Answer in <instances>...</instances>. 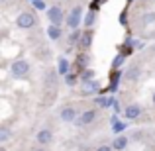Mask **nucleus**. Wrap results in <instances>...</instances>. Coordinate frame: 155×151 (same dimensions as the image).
Wrapping results in <instances>:
<instances>
[{
	"instance_id": "10",
	"label": "nucleus",
	"mask_w": 155,
	"mask_h": 151,
	"mask_svg": "<svg viewBox=\"0 0 155 151\" xmlns=\"http://www.w3.org/2000/svg\"><path fill=\"white\" fill-rule=\"evenodd\" d=\"M47 35H49L51 39H59V38H61L59 26H49V28H47Z\"/></svg>"
},
{
	"instance_id": "7",
	"label": "nucleus",
	"mask_w": 155,
	"mask_h": 151,
	"mask_svg": "<svg viewBox=\"0 0 155 151\" xmlns=\"http://www.w3.org/2000/svg\"><path fill=\"white\" fill-rule=\"evenodd\" d=\"M51 140H53V133L49 132V130H41V132L38 133V141L41 145H47V143H51Z\"/></svg>"
},
{
	"instance_id": "14",
	"label": "nucleus",
	"mask_w": 155,
	"mask_h": 151,
	"mask_svg": "<svg viewBox=\"0 0 155 151\" xmlns=\"http://www.w3.org/2000/svg\"><path fill=\"white\" fill-rule=\"evenodd\" d=\"M155 22V14H145L143 16V24H151Z\"/></svg>"
},
{
	"instance_id": "27",
	"label": "nucleus",
	"mask_w": 155,
	"mask_h": 151,
	"mask_svg": "<svg viewBox=\"0 0 155 151\" xmlns=\"http://www.w3.org/2000/svg\"><path fill=\"white\" fill-rule=\"evenodd\" d=\"M153 49H155V47H153Z\"/></svg>"
},
{
	"instance_id": "12",
	"label": "nucleus",
	"mask_w": 155,
	"mask_h": 151,
	"mask_svg": "<svg viewBox=\"0 0 155 151\" xmlns=\"http://www.w3.org/2000/svg\"><path fill=\"white\" fill-rule=\"evenodd\" d=\"M91 39H92V34H84L83 35V45L88 47V45H91Z\"/></svg>"
},
{
	"instance_id": "5",
	"label": "nucleus",
	"mask_w": 155,
	"mask_h": 151,
	"mask_svg": "<svg viewBox=\"0 0 155 151\" xmlns=\"http://www.w3.org/2000/svg\"><path fill=\"white\" fill-rule=\"evenodd\" d=\"M140 114H141V108L137 104H130V106H126V110H124V116L128 118V120H136Z\"/></svg>"
},
{
	"instance_id": "25",
	"label": "nucleus",
	"mask_w": 155,
	"mask_h": 151,
	"mask_svg": "<svg viewBox=\"0 0 155 151\" xmlns=\"http://www.w3.org/2000/svg\"><path fill=\"white\" fill-rule=\"evenodd\" d=\"M38 151H43V149H38Z\"/></svg>"
},
{
	"instance_id": "8",
	"label": "nucleus",
	"mask_w": 155,
	"mask_h": 151,
	"mask_svg": "<svg viewBox=\"0 0 155 151\" xmlns=\"http://www.w3.org/2000/svg\"><path fill=\"white\" fill-rule=\"evenodd\" d=\"M94 118H96V112H94V110H87V112H84L83 116H81L79 124L87 126V124H91V122H94Z\"/></svg>"
},
{
	"instance_id": "24",
	"label": "nucleus",
	"mask_w": 155,
	"mask_h": 151,
	"mask_svg": "<svg viewBox=\"0 0 155 151\" xmlns=\"http://www.w3.org/2000/svg\"><path fill=\"white\" fill-rule=\"evenodd\" d=\"M153 102H155V94H153Z\"/></svg>"
},
{
	"instance_id": "20",
	"label": "nucleus",
	"mask_w": 155,
	"mask_h": 151,
	"mask_svg": "<svg viewBox=\"0 0 155 151\" xmlns=\"http://www.w3.org/2000/svg\"><path fill=\"white\" fill-rule=\"evenodd\" d=\"M83 79H84V80L92 79V71H87V73H83Z\"/></svg>"
},
{
	"instance_id": "3",
	"label": "nucleus",
	"mask_w": 155,
	"mask_h": 151,
	"mask_svg": "<svg viewBox=\"0 0 155 151\" xmlns=\"http://www.w3.org/2000/svg\"><path fill=\"white\" fill-rule=\"evenodd\" d=\"M47 18L51 20L53 26H59V24L63 22V10H61L59 6H51L49 10H47Z\"/></svg>"
},
{
	"instance_id": "6",
	"label": "nucleus",
	"mask_w": 155,
	"mask_h": 151,
	"mask_svg": "<svg viewBox=\"0 0 155 151\" xmlns=\"http://www.w3.org/2000/svg\"><path fill=\"white\" fill-rule=\"evenodd\" d=\"M75 118H77V110L73 106H67V108L61 110V120L63 122H73Z\"/></svg>"
},
{
	"instance_id": "18",
	"label": "nucleus",
	"mask_w": 155,
	"mask_h": 151,
	"mask_svg": "<svg viewBox=\"0 0 155 151\" xmlns=\"http://www.w3.org/2000/svg\"><path fill=\"white\" fill-rule=\"evenodd\" d=\"M79 38H81V35L77 34V30H75V31H73V35H71V43H77V41H79Z\"/></svg>"
},
{
	"instance_id": "4",
	"label": "nucleus",
	"mask_w": 155,
	"mask_h": 151,
	"mask_svg": "<svg viewBox=\"0 0 155 151\" xmlns=\"http://www.w3.org/2000/svg\"><path fill=\"white\" fill-rule=\"evenodd\" d=\"M79 24H81V8L77 6V8H73L71 14H69V18H67V26L71 28V30H77V28H79Z\"/></svg>"
},
{
	"instance_id": "22",
	"label": "nucleus",
	"mask_w": 155,
	"mask_h": 151,
	"mask_svg": "<svg viewBox=\"0 0 155 151\" xmlns=\"http://www.w3.org/2000/svg\"><path fill=\"white\" fill-rule=\"evenodd\" d=\"M67 83L73 84V83H75V77H73V75H67Z\"/></svg>"
},
{
	"instance_id": "21",
	"label": "nucleus",
	"mask_w": 155,
	"mask_h": 151,
	"mask_svg": "<svg viewBox=\"0 0 155 151\" xmlns=\"http://www.w3.org/2000/svg\"><path fill=\"white\" fill-rule=\"evenodd\" d=\"M96 151H112V149H110V147H108V145H100V147H98V149H96Z\"/></svg>"
},
{
	"instance_id": "2",
	"label": "nucleus",
	"mask_w": 155,
	"mask_h": 151,
	"mask_svg": "<svg viewBox=\"0 0 155 151\" xmlns=\"http://www.w3.org/2000/svg\"><path fill=\"white\" fill-rule=\"evenodd\" d=\"M16 24H18V28H22V30L34 28V26H35V16H31L30 12H24V14H20V16H18Z\"/></svg>"
},
{
	"instance_id": "11",
	"label": "nucleus",
	"mask_w": 155,
	"mask_h": 151,
	"mask_svg": "<svg viewBox=\"0 0 155 151\" xmlns=\"http://www.w3.org/2000/svg\"><path fill=\"white\" fill-rule=\"evenodd\" d=\"M59 73H61V75H67V73H69V61L63 59V57L59 59Z\"/></svg>"
},
{
	"instance_id": "15",
	"label": "nucleus",
	"mask_w": 155,
	"mask_h": 151,
	"mask_svg": "<svg viewBox=\"0 0 155 151\" xmlns=\"http://www.w3.org/2000/svg\"><path fill=\"white\" fill-rule=\"evenodd\" d=\"M92 22H94V12H91L87 16V26H92Z\"/></svg>"
},
{
	"instance_id": "23",
	"label": "nucleus",
	"mask_w": 155,
	"mask_h": 151,
	"mask_svg": "<svg viewBox=\"0 0 155 151\" xmlns=\"http://www.w3.org/2000/svg\"><path fill=\"white\" fill-rule=\"evenodd\" d=\"M114 130H116V132H120V130H124V126H122V124H114Z\"/></svg>"
},
{
	"instance_id": "19",
	"label": "nucleus",
	"mask_w": 155,
	"mask_h": 151,
	"mask_svg": "<svg viewBox=\"0 0 155 151\" xmlns=\"http://www.w3.org/2000/svg\"><path fill=\"white\" fill-rule=\"evenodd\" d=\"M128 77H130V79H136V77H137V69H130Z\"/></svg>"
},
{
	"instance_id": "17",
	"label": "nucleus",
	"mask_w": 155,
	"mask_h": 151,
	"mask_svg": "<svg viewBox=\"0 0 155 151\" xmlns=\"http://www.w3.org/2000/svg\"><path fill=\"white\" fill-rule=\"evenodd\" d=\"M34 6L38 8V10H43V8H45V4H43L41 0H35V2H34Z\"/></svg>"
},
{
	"instance_id": "26",
	"label": "nucleus",
	"mask_w": 155,
	"mask_h": 151,
	"mask_svg": "<svg viewBox=\"0 0 155 151\" xmlns=\"http://www.w3.org/2000/svg\"><path fill=\"white\" fill-rule=\"evenodd\" d=\"M31 2H35V0H31Z\"/></svg>"
},
{
	"instance_id": "16",
	"label": "nucleus",
	"mask_w": 155,
	"mask_h": 151,
	"mask_svg": "<svg viewBox=\"0 0 155 151\" xmlns=\"http://www.w3.org/2000/svg\"><path fill=\"white\" fill-rule=\"evenodd\" d=\"M8 136H10V133H8V130H2V132H0V141H6Z\"/></svg>"
},
{
	"instance_id": "13",
	"label": "nucleus",
	"mask_w": 155,
	"mask_h": 151,
	"mask_svg": "<svg viewBox=\"0 0 155 151\" xmlns=\"http://www.w3.org/2000/svg\"><path fill=\"white\" fill-rule=\"evenodd\" d=\"M96 102H98L100 106H110V104H114V100H112V98H98Z\"/></svg>"
},
{
	"instance_id": "9",
	"label": "nucleus",
	"mask_w": 155,
	"mask_h": 151,
	"mask_svg": "<svg viewBox=\"0 0 155 151\" xmlns=\"http://www.w3.org/2000/svg\"><path fill=\"white\" fill-rule=\"evenodd\" d=\"M126 145H128V137L120 136V137H116V140H114V145H112V149H118V151H122V149H126Z\"/></svg>"
},
{
	"instance_id": "1",
	"label": "nucleus",
	"mask_w": 155,
	"mask_h": 151,
	"mask_svg": "<svg viewBox=\"0 0 155 151\" xmlns=\"http://www.w3.org/2000/svg\"><path fill=\"white\" fill-rule=\"evenodd\" d=\"M28 71H30V63H28V61H14V63H12V75H14L16 79L26 77Z\"/></svg>"
}]
</instances>
